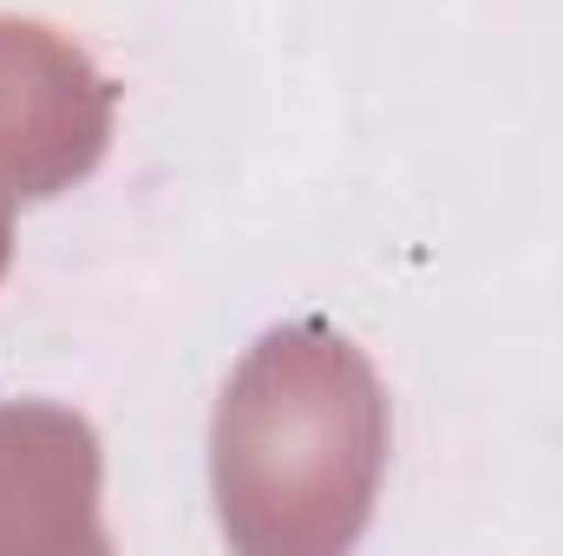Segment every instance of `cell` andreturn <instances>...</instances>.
Wrapping results in <instances>:
<instances>
[{
  "instance_id": "cell-1",
  "label": "cell",
  "mask_w": 563,
  "mask_h": 556,
  "mask_svg": "<svg viewBox=\"0 0 563 556\" xmlns=\"http://www.w3.org/2000/svg\"><path fill=\"white\" fill-rule=\"evenodd\" d=\"M387 387L321 327H269L230 374L210 425L217 524L243 556H341L361 544L387 471Z\"/></svg>"
},
{
  "instance_id": "cell-4",
  "label": "cell",
  "mask_w": 563,
  "mask_h": 556,
  "mask_svg": "<svg viewBox=\"0 0 563 556\" xmlns=\"http://www.w3.org/2000/svg\"><path fill=\"white\" fill-rule=\"evenodd\" d=\"M13 210H20V203L0 190V276H7V263H13Z\"/></svg>"
},
{
  "instance_id": "cell-3",
  "label": "cell",
  "mask_w": 563,
  "mask_h": 556,
  "mask_svg": "<svg viewBox=\"0 0 563 556\" xmlns=\"http://www.w3.org/2000/svg\"><path fill=\"white\" fill-rule=\"evenodd\" d=\"M106 551L99 432L66 407H0V556Z\"/></svg>"
},
{
  "instance_id": "cell-2",
  "label": "cell",
  "mask_w": 563,
  "mask_h": 556,
  "mask_svg": "<svg viewBox=\"0 0 563 556\" xmlns=\"http://www.w3.org/2000/svg\"><path fill=\"white\" fill-rule=\"evenodd\" d=\"M119 125V86L46 20L0 13V190L46 203L99 170Z\"/></svg>"
}]
</instances>
